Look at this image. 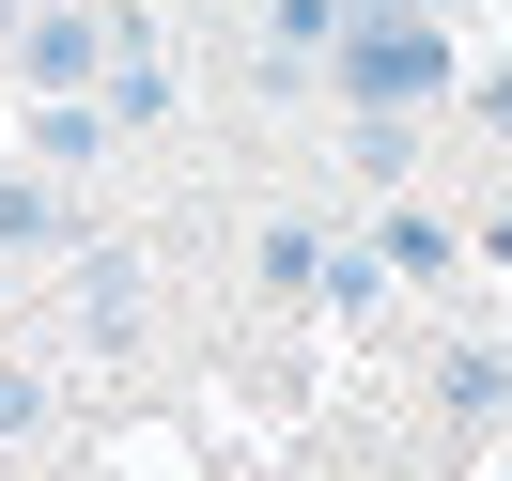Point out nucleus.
<instances>
[{
    "mask_svg": "<svg viewBox=\"0 0 512 481\" xmlns=\"http://www.w3.org/2000/svg\"><path fill=\"white\" fill-rule=\"evenodd\" d=\"M342 109H419L450 94V47H435V0H342V47H326Z\"/></svg>",
    "mask_w": 512,
    "mask_h": 481,
    "instance_id": "f257e3e1",
    "label": "nucleus"
},
{
    "mask_svg": "<svg viewBox=\"0 0 512 481\" xmlns=\"http://www.w3.org/2000/svg\"><path fill=\"white\" fill-rule=\"evenodd\" d=\"M109 47H125V32H109V16H78V0H47V16H16V63H32L47 94H94V78H109Z\"/></svg>",
    "mask_w": 512,
    "mask_h": 481,
    "instance_id": "f03ea898",
    "label": "nucleus"
},
{
    "mask_svg": "<svg viewBox=\"0 0 512 481\" xmlns=\"http://www.w3.org/2000/svg\"><path fill=\"white\" fill-rule=\"evenodd\" d=\"M63 233V187H0V249H47Z\"/></svg>",
    "mask_w": 512,
    "mask_h": 481,
    "instance_id": "39448f33",
    "label": "nucleus"
},
{
    "mask_svg": "<svg viewBox=\"0 0 512 481\" xmlns=\"http://www.w3.org/2000/svg\"><path fill=\"white\" fill-rule=\"evenodd\" d=\"M249 264H264V295H326V233H311V218H280Z\"/></svg>",
    "mask_w": 512,
    "mask_h": 481,
    "instance_id": "7ed1b4c3",
    "label": "nucleus"
},
{
    "mask_svg": "<svg viewBox=\"0 0 512 481\" xmlns=\"http://www.w3.org/2000/svg\"><path fill=\"white\" fill-rule=\"evenodd\" d=\"M481 125H497V140H512V78H481Z\"/></svg>",
    "mask_w": 512,
    "mask_h": 481,
    "instance_id": "423d86ee",
    "label": "nucleus"
},
{
    "mask_svg": "<svg viewBox=\"0 0 512 481\" xmlns=\"http://www.w3.org/2000/svg\"><path fill=\"white\" fill-rule=\"evenodd\" d=\"M497 249H512V218H497Z\"/></svg>",
    "mask_w": 512,
    "mask_h": 481,
    "instance_id": "6e6552de",
    "label": "nucleus"
},
{
    "mask_svg": "<svg viewBox=\"0 0 512 481\" xmlns=\"http://www.w3.org/2000/svg\"><path fill=\"white\" fill-rule=\"evenodd\" d=\"M0 32H16V0H0Z\"/></svg>",
    "mask_w": 512,
    "mask_h": 481,
    "instance_id": "0eeeda50",
    "label": "nucleus"
},
{
    "mask_svg": "<svg viewBox=\"0 0 512 481\" xmlns=\"http://www.w3.org/2000/svg\"><path fill=\"white\" fill-rule=\"evenodd\" d=\"M373 264H388V280H450V218H388Z\"/></svg>",
    "mask_w": 512,
    "mask_h": 481,
    "instance_id": "20e7f679",
    "label": "nucleus"
}]
</instances>
